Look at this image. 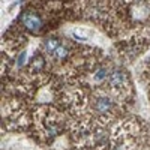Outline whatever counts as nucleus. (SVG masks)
I'll return each mask as SVG.
<instances>
[{
	"mask_svg": "<svg viewBox=\"0 0 150 150\" xmlns=\"http://www.w3.org/2000/svg\"><path fill=\"white\" fill-rule=\"evenodd\" d=\"M93 108L95 111L101 112V114H107V112L112 110V101L107 96H99L93 101Z\"/></svg>",
	"mask_w": 150,
	"mask_h": 150,
	"instance_id": "obj_3",
	"label": "nucleus"
},
{
	"mask_svg": "<svg viewBox=\"0 0 150 150\" xmlns=\"http://www.w3.org/2000/svg\"><path fill=\"white\" fill-rule=\"evenodd\" d=\"M20 21L24 27H26L30 33H38L41 29H42V17L38 14V12L35 11H26V12H23L21 17H20Z\"/></svg>",
	"mask_w": 150,
	"mask_h": 150,
	"instance_id": "obj_1",
	"label": "nucleus"
},
{
	"mask_svg": "<svg viewBox=\"0 0 150 150\" xmlns=\"http://www.w3.org/2000/svg\"><path fill=\"white\" fill-rule=\"evenodd\" d=\"M59 47H60V42H59L57 38H47L44 41V50L50 54H54Z\"/></svg>",
	"mask_w": 150,
	"mask_h": 150,
	"instance_id": "obj_4",
	"label": "nucleus"
},
{
	"mask_svg": "<svg viewBox=\"0 0 150 150\" xmlns=\"http://www.w3.org/2000/svg\"><path fill=\"white\" fill-rule=\"evenodd\" d=\"M53 56H54V59H56V60L63 62V60L69 56V50H68L66 47H63V45H60V47L56 50V53H54Z\"/></svg>",
	"mask_w": 150,
	"mask_h": 150,
	"instance_id": "obj_6",
	"label": "nucleus"
},
{
	"mask_svg": "<svg viewBox=\"0 0 150 150\" xmlns=\"http://www.w3.org/2000/svg\"><path fill=\"white\" fill-rule=\"evenodd\" d=\"M44 66H45V60L41 54H36L30 62V71L32 72H39L44 69Z\"/></svg>",
	"mask_w": 150,
	"mask_h": 150,
	"instance_id": "obj_5",
	"label": "nucleus"
},
{
	"mask_svg": "<svg viewBox=\"0 0 150 150\" xmlns=\"http://www.w3.org/2000/svg\"><path fill=\"white\" fill-rule=\"evenodd\" d=\"M126 83H128V74L125 72L122 68H116L114 71H111V74L108 75V84L114 90L123 89V86Z\"/></svg>",
	"mask_w": 150,
	"mask_h": 150,
	"instance_id": "obj_2",
	"label": "nucleus"
}]
</instances>
